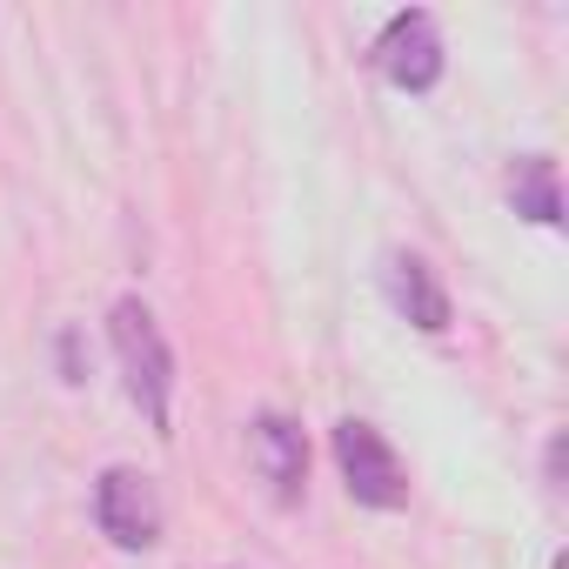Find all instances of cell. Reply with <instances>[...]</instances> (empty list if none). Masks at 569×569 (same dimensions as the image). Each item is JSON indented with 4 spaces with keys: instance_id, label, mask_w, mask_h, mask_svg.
Returning <instances> with one entry per match:
<instances>
[{
    "instance_id": "cell-5",
    "label": "cell",
    "mask_w": 569,
    "mask_h": 569,
    "mask_svg": "<svg viewBox=\"0 0 569 569\" xmlns=\"http://www.w3.org/2000/svg\"><path fill=\"white\" fill-rule=\"evenodd\" d=\"M248 456H254V469H261V482H268L274 502H296L309 489V442H302V429L289 416H254Z\"/></svg>"
},
{
    "instance_id": "cell-8",
    "label": "cell",
    "mask_w": 569,
    "mask_h": 569,
    "mask_svg": "<svg viewBox=\"0 0 569 569\" xmlns=\"http://www.w3.org/2000/svg\"><path fill=\"white\" fill-rule=\"evenodd\" d=\"M549 489H562V436L549 442Z\"/></svg>"
},
{
    "instance_id": "cell-7",
    "label": "cell",
    "mask_w": 569,
    "mask_h": 569,
    "mask_svg": "<svg viewBox=\"0 0 569 569\" xmlns=\"http://www.w3.org/2000/svg\"><path fill=\"white\" fill-rule=\"evenodd\" d=\"M509 201H516V214H529L536 228H556V221H562L556 161H549V154H522V161H516V174H509Z\"/></svg>"
},
{
    "instance_id": "cell-3",
    "label": "cell",
    "mask_w": 569,
    "mask_h": 569,
    "mask_svg": "<svg viewBox=\"0 0 569 569\" xmlns=\"http://www.w3.org/2000/svg\"><path fill=\"white\" fill-rule=\"evenodd\" d=\"M94 522L114 549H154L161 542V496L141 469H101L94 482Z\"/></svg>"
},
{
    "instance_id": "cell-4",
    "label": "cell",
    "mask_w": 569,
    "mask_h": 569,
    "mask_svg": "<svg viewBox=\"0 0 569 569\" xmlns=\"http://www.w3.org/2000/svg\"><path fill=\"white\" fill-rule=\"evenodd\" d=\"M376 68H382L396 88L429 94V88L442 81V34H436V21H429L422 8L396 14V21L382 28V41H376Z\"/></svg>"
},
{
    "instance_id": "cell-6",
    "label": "cell",
    "mask_w": 569,
    "mask_h": 569,
    "mask_svg": "<svg viewBox=\"0 0 569 569\" xmlns=\"http://www.w3.org/2000/svg\"><path fill=\"white\" fill-rule=\"evenodd\" d=\"M382 289H389L396 316L416 322L422 336H442V329H449V289L436 281V268H429L422 254H389V261H382Z\"/></svg>"
},
{
    "instance_id": "cell-2",
    "label": "cell",
    "mask_w": 569,
    "mask_h": 569,
    "mask_svg": "<svg viewBox=\"0 0 569 569\" xmlns=\"http://www.w3.org/2000/svg\"><path fill=\"white\" fill-rule=\"evenodd\" d=\"M336 462H342V482L356 502L369 509H402L409 502V476H402V456L382 442L376 422H336Z\"/></svg>"
},
{
    "instance_id": "cell-1",
    "label": "cell",
    "mask_w": 569,
    "mask_h": 569,
    "mask_svg": "<svg viewBox=\"0 0 569 569\" xmlns=\"http://www.w3.org/2000/svg\"><path fill=\"white\" fill-rule=\"evenodd\" d=\"M108 342H114V362H121V382L134 396V409L154 422V436H168V402H174V356L161 342V322L148 302L121 296L114 316H108Z\"/></svg>"
}]
</instances>
